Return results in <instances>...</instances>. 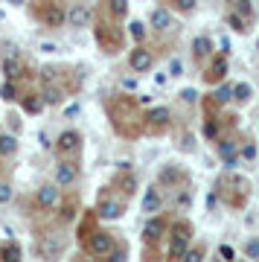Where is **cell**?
Segmentation results:
<instances>
[{"instance_id":"obj_1","label":"cell","mask_w":259,"mask_h":262,"mask_svg":"<svg viewBox=\"0 0 259 262\" xmlns=\"http://www.w3.org/2000/svg\"><path fill=\"white\" fill-rule=\"evenodd\" d=\"M122 213H125V198L114 195L111 187L102 189V195L96 198V210H93V215L96 219H105V222H117V219H122Z\"/></svg>"},{"instance_id":"obj_2","label":"cell","mask_w":259,"mask_h":262,"mask_svg":"<svg viewBox=\"0 0 259 262\" xmlns=\"http://www.w3.org/2000/svg\"><path fill=\"white\" fill-rule=\"evenodd\" d=\"M114 245H117V239H114V233H108V230H91V233L82 236L84 253H88V256H96V259H105Z\"/></svg>"},{"instance_id":"obj_3","label":"cell","mask_w":259,"mask_h":262,"mask_svg":"<svg viewBox=\"0 0 259 262\" xmlns=\"http://www.w3.org/2000/svg\"><path fill=\"white\" fill-rule=\"evenodd\" d=\"M143 120H146V128L152 134H160V131H166L172 125V111H169L166 105H148Z\"/></svg>"},{"instance_id":"obj_4","label":"cell","mask_w":259,"mask_h":262,"mask_svg":"<svg viewBox=\"0 0 259 262\" xmlns=\"http://www.w3.org/2000/svg\"><path fill=\"white\" fill-rule=\"evenodd\" d=\"M93 20V9L88 3H70V9H64V24L73 29H84L91 27Z\"/></svg>"},{"instance_id":"obj_5","label":"cell","mask_w":259,"mask_h":262,"mask_svg":"<svg viewBox=\"0 0 259 262\" xmlns=\"http://www.w3.org/2000/svg\"><path fill=\"white\" fill-rule=\"evenodd\" d=\"M79 149H82V134L76 128H67L58 134L56 140V155L58 158H70V155H79Z\"/></svg>"},{"instance_id":"obj_6","label":"cell","mask_w":259,"mask_h":262,"mask_svg":"<svg viewBox=\"0 0 259 262\" xmlns=\"http://www.w3.org/2000/svg\"><path fill=\"white\" fill-rule=\"evenodd\" d=\"M76 178H79V163L61 158L56 163V178H53V184H58L61 189H67V187H73L76 184Z\"/></svg>"},{"instance_id":"obj_7","label":"cell","mask_w":259,"mask_h":262,"mask_svg":"<svg viewBox=\"0 0 259 262\" xmlns=\"http://www.w3.org/2000/svg\"><path fill=\"white\" fill-rule=\"evenodd\" d=\"M166 219L160 213H155V215H148L146 219V225H143V242H148V245H158L163 236H166Z\"/></svg>"},{"instance_id":"obj_8","label":"cell","mask_w":259,"mask_h":262,"mask_svg":"<svg viewBox=\"0 0 259 262\" xmlns=\"http://www.w3.org/2000/svg\"><path fill=\"white\" fill-rule=\"evenodd\" d=\"M128 67L134 70V73H148V70L155 67V56H152V50L143 47V44H137V47L128 53Z\"/></svg>"},{"instance_id":"obj_9","label":"cell","mask_w":259,"mask_h":262,"mask_svg":"<svg viewBox=\"0 0 259 262\" xmlns=\"http://www.w3.org/2000/svg\"><path fill=\"white\" fill-rule=\"evenodd\" d=\"M58 201H61V187H58V184H44V187H38V192H35L38 210H56Z\"/></svg>"},{"instance_id":"obj_10","label":"cell","mask_w":259,"mask_h":262,"mask_svg":"<svg viewBox=\"0 0 259 262\" xmlns=\"http://www.w3.org/2000/svg\"><path fill=\"white\" fill-rule=\"evenodd\" d=\"M163 204H166V198H163V192H160V184H152V187H146V192H143V201H140L143 213H148V215L163 213Z\"/></svg>"},{"instance_id":"obj_11","label":"cell","mask_w":259,"mask_h":262,"mask_svg":"<svg viewBox=\"0 0 259 262\" xmlns=\"http://www.w3.org/2000/svg\"><path fill=\"white\" fill-rule=\"evenodd\" d=\"M158 184L160 187H169V189H178L181 184H186V172L178 166V163H166V166L160 169Z\"/></svg>"},{"instance_id":"obj_12","label":"cell","mask_w":259,"mask_h":262,"mask_svg":"<svg viewBox=\"0 0 259 262\" xmlns=\"http://www.w3.org/2000/svg\"><path fill=\"white\" fill-rule=\"evenodd\" d=\"M0 67H3V79H9V82H18V79L29 76V70H27V64H24L20 53H18V56H3Z\"/></svg>"},{"instance_id":"obj_13","label":"cell","mask_w":259,"mask_h":262,"mask_svg":"<svg viewBox=\"0 0 259 262\" xmlns=\"http://www.w3.org/2000/svg\"><path fill=\"white\" fill-rule=\"evenodd\" d=\"M227 70H230L227 56H224V53H219V56H215V53H213V64L207 67L204 79H207V84H219V82H224V79H227Z\"/></svg>"},{"instance_id":"obj_14","label":"cell","mask_w":259,"mask_h":262,"mask_svg":"<svg viewBox=\"0 0 259 262\" xmlns=\"http://www.w3.org/2000/svg\"><path fill=\"white\" fill-rule=\"evenodd\" d=\"M41 99H44L47 108H50V105H61V102L67 99V91L61 88V84L44 82V88H41Z\"/></svg>"},{"instance_id":"obj_15","label":"cell","mask_w":259,"mask_h":262,"mask_svg":"<svg viewBox=\"0 0 259 262\" xmlns=\"http://www.w3.org/2000/svg\"><path fill=\"white\" fill-rule=\"evenodd\" d=\"M215 53V44L210 35H195L192 38V56L198 58V61H204V58H213Z\"/></svg>"},{"instance_id":"obj_16","label":"cell","mask_w":259,"mask_h":262,"mask_svg":"<svg viewBox=\"0 0 259 262\" xmlns=\"http://www.w3.org/2000/svg\"><path fill=\"white\" fill-rule=\"evenodd\" d=\"M18 102H20V111L29 114V117H38V114L47 108L41 94H24V96H18Z\"/></svg>"},{"instance_id":"obj_17","label":"cell","mask_w":259,"mask_h":262,"mask_svg":"<svg viewBox=\"0 0 259 262\" xmlns=\"http://www.w3.org/2000/svg\"><path fill=\"white\" fill-rule=\"evenodd\" d=\"M148 27L155 29V32H166V29L172 27V9L158 6V9L152 12V18H148Z\"/></svg>"},{"instance_id":"obj_18","label":"cell","mask_w":259,"mask_h":262,"mask_svg":"<svg viewBox=\"0 0 259 262\" xmlns=\"http://www.w3.org/2000/svg\"><path fill=\"white\" fill-rule=\"evenodd\" d=\"M41 20H44V27H64V9L56 3H47V9L41 12Z\"/></svg>"},{"instance_id":"obj_19","label":"cell","mask_w":259,"mask_h":262,"mask_svg":"<svg viewBox=\"0 0 259 262\" xmlns=\"http://www.w3.org/2000/svg\"><path fill=\"white\" fill-rule=\"evenodd\" d=\"M58 215H61V222H73L76 215H79V195H67L64 201H58Z\"/></svg>"},{"instance_id":"obj_20","label":"cell","mask_w":259,"mask_h":262,"mask_svg":"<svg viewBox=\"0 0 259 262\" xmlns=\"http://www.w3.org/2000/svg\"><path fill=\"white\" fill-rule=\"evenodd\" d=\"M215 91L210 94V105H227L233 99V84H227V82H219V84H213Z\"/></svg>"},{"instance_id":"obj_21","label":"cell","mask_w":259,"mask_h":262,"mask_svg":"<svg viewBox=\"0 0 259 262\" xmlns=\"http://www.w3.org/2000/svg\"><path fill=\"white\" fill-rule=\"evenodd\" d=\"M117 189H120L125 198H131L137 192V178H134L131 172H117Z\"/></svg>"},{"instance_id":"obj_22","label":"cell","mask_w":259,"mask_h":262,"mask_svg":"<svg viewBox=\"0 0 259 262\" xmlns=\"http://www.w3.org/2000/svg\"><path fill=\"white\" fill-rule=\"evenodd\" d=\"M96 41H99V47L105 50V53H117V35L114 32H108V27H96Z\"/></svg>"},{"instance_id":"obj_23","label":"cell","mask_w":259,"mask_h":262,"mask_svg":"<svg viewBox=\"0 0 259 262\" xmlns=\"http://www.w3.org/2000/svg\"><path fill=\"white\" fill-rule=\"evenodd\" d=\"M38 251H41V256H58V253L64 251V242L61 239H53V236H44Z\"/></svg>"},{"instance_id":"obj_24","label":"cell","mask_w":259,"mask_h":262,"mask_svg":"<svg viewBox=\"0 0 259 262\" xmlns=\"http://www.w3.org/2000/svg\"><path fill=\"white\" fill-rule=\"evenodd\" d=\"M186 248H189V242H186V239H178V236H169V245H166V259H181Z\"/></svg>"},{"instance_id":"obj_25","label":"cell","mask_w":259,"mask_h":262,"mask_svg":"<svg viewBox=\"0 0 259 262\" xmlns=\"http://www.w3.org/2000/svg\"><path fill=\"white\" fill-rule=\"evenodd\" d=\"M219 146H215V155L222 160H227V158H236V149H239V143H233V140H227V137H219Z\"/></svg>"},{"instance_id":"obj_26","label":"cell","mask_w":259,"mask_h":262,"mask_svg":"<svg viewBox=\"0 0 259 262\" xmlns=\"http://www.w3.org/2000/svg\"><path fill=\"white\" fill-rule=\"evenodd\" d=\"M18 151V137L15 134H0V158H12Z\"/></svg>"},{"instance_id":"obj_27","label":"cell","mask_w":259,"mask_h":262,"mask_svg":"<svg viewBox=\"0 0 259 262\" xmlns=\"http://www.w3.org/2000/svg\"><path fill=\"white\" fill-rule=\"evenodd\" d=\"M18 82H9V79H3V84H0V99L9 105V102H18Z\"/></svg>"},{"instance_id":"obj_28","label":"cell","mask_w":259,"mask_h":262,"mask_svg":"<svg viewBox=\"0 0 259 262\" xmlns=\"http://www.w3.org/2000/svg\"><path fill=\"white\" fill-rule=\"evenodd\" d=\"M224 20H227V27H230L233 32H239V35H245V32H248V24H250V20L242 18L239 12H227V18H224Z\"/></svg>"},{"instance_id":"obj_29","label":"cell","mask_w":259,"mask_h":262,"mask_svg":"<svg viewBox=\"0 0 259 262\" xmlns=\"http://www.w3.org/2000/svg\"><path fill=\"white\" fill-rule=\"evenodd\" d=\"M236 155H239V160L250 163V160H256L259 149H256V143H253V140H245V143H239V149H236Z\"/></svg>"},{"instance_id":"obj_30","label":"cell","mask_w":259,"mask_h":262,"mask_svg":"<svg viewBox=\"0 0 259 262\" xmlns=\"http://www.w3.org/2000/svg\"><path fill=\"white\" fill-rule=\"evenodd\" d=\"M204 137L213 140V143L222 137V122L215 120V117H207V120H204Z\"/></svg>"},{"instance_id":"obj_31","label":"cell","mask_w":259,"mask_h":262,"mask_svg":"<svg viewBox=\"0 0 259 262\" xmlns=\"http://www.w3.org/2000/svg\"><path fill=\"white\" fill-rule=\"evenodd\" d=\"M195 6H198V0H169V9L178 15H189V12H195Z\"/></svg>"},{"instance_id":"obj_32","label":"cell","mask_w":259,"mask_h":262,"mask_svg":"<svg viewBox=\"0 0 259 262\" xmlns=\"http://www.w3.org/2000/svg\"><path fill=\"white\" fill-rule=\"evenodd\" d=\"M108 12H111V18L122 20L128 15V0H108Z\"/></svg>"},{"instance_id":"obj_33","label":"cell","mask_w":259,"mask_h":262,"mask_svg":"<svg viewBox=\"0 0 259 262\" xmlns=\"http://www.w3.org/2000/svg\"><path fill=\"white\" fill-rule=\"evenodd\" d=\"M250 96H253V88H250L248 82L233 84V99H236V102H248Z\"/></svg>"},{"instance_id":"obj_34","label":"cell","mask_w":259,"mask_h":262,"mask_svg":"<svg viewBox=\"0 0 259 262\" xmlns=\"http://www.w3.org/2000/svg\"><path fill=\"white\" fill-rule=\"evenodd\" d=\"M204 256H207V251H204V245H189V248H186L184 251V256H181V259H186V262H201Z\"/></svg>"},{"instance_id":"obj_35","label":"cell","mask_w":259,"mask_h":262,"mask_svg":"<svg viewBox=\"0 0 259 262\" xmlns=\"http://www.w3.org/2000/svg\"><path fill=\"white\" fill-rule=\"evenodd\" d=\"M0 256H3V259H9V262H20V256H24V253H20V248L15 242H9V245H3Z\"/></svg>"},{"instance_id":"obj_36","label":"cell","mask_w":259,"mask_h":262,"mask_svg":"<svg viewBox=\"0 0 259 262\" xmlns=\"http://www.w3.org/2000/svg\"><path fill=\"white\" fill-rule=\"evenodd\" d=\"M233 12H239L242 18L253 20V6H250V0H233Z\"/></svg>"},{"instance_id":"obj_37","label":"cell","mask_w":259,"mask_h":262,"mask_svg":"<svg viewBox=\"0 0 259 262\" xmlns=\"http://www.w3.org/2000/svg\"><path fill=\"white\" fill-rule=\"evenodd\" d=\"M128 32H131V38H134L137 44H143V38H146V24H143V20H131Z\"/></svg>"},{"instance_id":"obj_38","label":"cell","mask_w":259,"mask_h":262,"mask_svg":"<svg viewBox=\"0 0 259 262\" xmlns=\"http://www.w3.org/2000/svg\"><path fill=\"white\" fill-rule=\"evenodd\" d=\"M189 204H192V189H186V184H181V187H178V207L186 210Z\"/></svg>"},{"instance_id":"obj_39","label":"cell","mask_w":259,"mask_h":262,"mask_svg":"<svg viewBox=\"0 0 259 262\" xmlns=\"http://www.w3.org/2000/svg\"><path fill=\"white\" fill-rule=\"evenodd\" d=\"M12 198H15V189H12V184L0 181V204H9Z\"/></svg>"},{"instance_id":"obj_40","label":"cell","mask_w":259,"mask_h":262,"mask_svg":"<svg viewBox=\"0 0 259 262\" xmlns=\"http://www.w3.org/2000/svg\"><path fill=\"white\" fill-rule=\"evenodd\" d=\"M245 256L248 259H259V239H248L245 242Z\"/></svg>"},{"instance_id":"obj_41","label":"cell","mask_w":259,"mask_h":262,"mask_svg":"<svg viewBox=\"0 0 259 262\" xmlns=\"http://www.w3.org/2000/svg\"><path fill=\"white\" fill-rule=\"evenodd\" d=\"M169 79H178V76H184V64H181V58H172L169 61Z\"/></svg>"},{"instance_id":"obj_42","label":"cell","mask_w":259,"mask_h":262,"mask_svg":"<svg viewBox=\"0 0 259 262\" xmlns=\"http://www.w3.org/2000/svg\"><path fill=\"white\" fill-rule=\"evenodd\" d=\"M105 259H108V262H122V259H125V245H122V248H117V245H114Z\"/></svg>"},{"instance_id":"obj_43","label":"cell","mask_w":259,"mask_h":262,"mask_svg":"<svg viewBox=\"0 0 259 262\" xmlns=\"http://www.w3.org/2000/svg\"><path fill=\"white\" fill-rule=\"evenodd\" d=\"M181 99H184V102H195V99H198V91H195V88H184V91H181Z\"/></svg>"},{"instance_id":"obj_44","label":"cell","mask_w":259,"mask_h":262,"mask_svg":"<svg viewBox=\"0 0 259 262\" xmlns=\"http://www.w3.org/2000/svg\"><path fill=\"white\" fill-rule=\"evenodd\" d=\"M134 102H137L140 108H148V105H155V99H152V94H140L137 99H134Z\"/></svg>"},{"instance_id":"obj_45","label":"cell","mask_w":259,"mask_h":262,"mask_svg":"<svg viewBox=\"0 0 259 262\" xmlns=\"http://www.w3.org/2000/svg\"><path fill=\"white\" fill-rule=\"evenodd\" d=\"M219 253H222L224 259H233V256H236V251H233L230 245H222V248H219Z\"/></svg>"},{"instance_id":"obj_46","label":"cell","mask_w":259,"mask_h":262,"mask_svg":"<svg viewBox=\"0 0 259 262\" xmlns=\"http://www.w3.org/2000/svg\"><path fill=\"white\" fill-rule=\"evenodd\" d=\"M38 50H41V53H56V44H53V41H41V47H38Z\"/></svg>"},{"instance_id":"obj_47","label":"cell","mask_w":259,"mask_h":262,"mask_svg":"<svg viewBox=\"0 0 259 262\" xmlns=\"http://www.w3.org/2000/svg\"><path fill=\"white\" fill-rule=\"evenodd\" d=\"M131 169H134L131 160H120V163H117V172H131Z\"/></svg>"},{"instance_id":"obj_48","label":"cell","mask_w":259,"mask_h":262,"mask_svg":"<svg viewBox=\"0 0 259 262\" xmlns=\"http://www.w3.org/2000/svg\"><path fill=\"white\" fill-rule=\"evenodd\" d=\"M20 50L15 47V44H3V56H18Z\"/></svg>"},{"instance_id":"obj_49","label":"cell","mask_w":259,"mask_h":262,"mask_svg":"<svg viewBox=\"0 0 259 262\" xmlns=\"http://www.w3.org/2000/svg\"><path fill=\"white\" fill-rule=\"evenodd\" d=\"M134 88H137L134 79H122V91H134Z\"/></svg>"},{"instance_id":"obj_50","label":"cell","mask_w":259,"mask_h":262,"mask_svg":"<svg viewBox=\"0 0 259 262\" xmlns=\"http://www.w3.org/2000/svg\"><path fill=\"white\" fill-rule=\"evenodd\" d=\"M82 111V105L76 102V105H70V108H67V117H76V114Z\"/></svg>"},{"instance_id":"obj_51","label":"cell","mask_w":259,"mask_h":262,"mask_svg":"<svg viewBox=\"0 0 259 262\" xmlns=\"http://www.w3.org/2000/svg\"><path fill=\"white\" fill-rule=\"evenodd\" d=\"M6 3H12V6H24V0H6Z\"/></svg>"},{"instance_id":"obj_52","label":"cell","mask_w":259,"mask_h":262,"mask_svg":"<svg viewBox=\"0 0 259 262\" xmlns=\"http://www.w3.org/2000/svg\"><path fill=\"white\" fill-rule=\"evenodd\" d=\"M256 47H259V44H256Z\"/></svg>"}]
</instances>
